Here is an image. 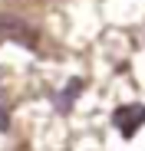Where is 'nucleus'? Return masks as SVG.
Returning <instances> with one entry per match:
<instances>
[{"mask_svg":"<svg viewBox=\"0 0 145 151\" xmlns=\"http://www.w3.org/2000/svg\"><path fill=\"white\" fill-rule=\"evenodd\" d=\"M112 125L119 132H122L125 138H132L142 125H145V105H122V109H115V115H112Z\"/></svg>","mask_w":145,"mask_h":151,"instance_id":"1","label":"nucleus"},{"mask_svg":"<svg viewBox=\"0 0 145 151\" xmlns=\"http://www.w3.org/2000/svg\"><path fill=\"white\" fill-rule=\"evenodd\" d=\"M0 40H23L27 46H33L36 43V33L27 27L23 20H17V17H0Z\"/></svg>","mask_w":145,"mask_h":151,"instance_id":"2","label":"nucleus"},{"mask_svg":"<svg viewBox=\"0 0 145 151\" xmlns=\"http://www.w3.org/2000/svg\"><path fill=\"white\" fill-rule=\"evenodd\" d=\"M79 92H83V79H72V82H66V89L56 95V109H59V112H66V109H69V105L79 99Z\"/></svg>","mask_w":145,"mask_h":151,"instance_id":"3","label":"nucleus"},{"mask_svg":"<svg viewBox=\"0 0 145 151\" xmlns=\"http://www.w3.org/2000/svg\"><path fill=\"white\" fill-rule=\"evenodd\" d=\"M7 125H10V115H7V105H4V102H0V132H4V128H7Z\"/></svg>","mask_w":145,"mask_h":151,"instance_id":"4","label":"nucleus"}]
</instances>
